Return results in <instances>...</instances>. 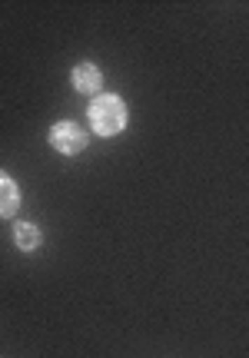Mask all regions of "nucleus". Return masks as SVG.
I'll return each mask as SVG.
<instances>
[{"label": "nucleus", "instance_id": "obj_1", "mask_svg": "<svg viewBox=\"0 0 249 358\" xmlns=\"http://www.w3.org/2000/svg\"><path fill=\"white\" fill-rule=\"evenodd\" d=\"M87 116H90V127L97 136H117L127 127V103L120 96H97Z\"/></svg>", "mask_w": 249, "mask_h": 358}, {"label": "nucleus", "instance_id": "obj_2", "mask_svg": "<svg viewBox=\"0 0 249 358\" xmlns=\"http://www.w3.org/2000/svg\"><path fill=\"white\" fill-rule=\"evenodd\" d=\"M50 146L64 156H77L87 150V133L77 127V123H57L50 129Z\"/></svg>", "mask_w": 249, "mask_h": 358}, {"label": "nucleus", "instance_id": "obj_3", "mask_svg": "<svg viewBox=\"0 0 249 358\" xmlns=\"http://www.w3.org/2000/svg\"><path fill=\"white\" fill-rule=\"evenodd\" d=\"M70 80H73V90H77V93H97V90L104 87V73H100L97 64H77Z\"/></svg>", "mask_w": 249, "mask_h": 358}, {"label": "nucleus", "instance_id": "obj_4", "mask_svg": "<svg viewBox=\"0 0 249 358\" xmlns=\"http://www.w3.org/2000/svg\"><path fill=\"white\" fill-rule=\"evenodd\" d=\"M20 209V186L7 173H0V219H10Z\"/></svg>", "mask_w": 249, "mask_h": 358}, {"label": "nucleus", "instance_id": "obj_5", "mask_svg": "<svg viewBox=\"0 0 249 358\" xmlns=\"http://www.w3.org/2000/svg\"><path fill=\"white\" fill-rule=\"evenodd\" d=\"M13 243H17L20 252H34V249L40 245V229L34 226V222H20V226L13 229Z\"/></svg>", "mask_w": 249, "mask_h": 358}]
</instances>
